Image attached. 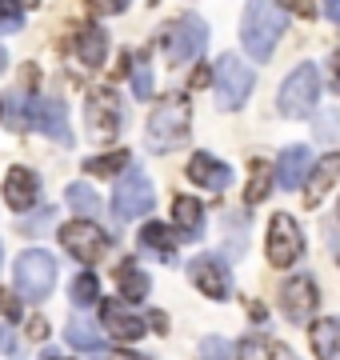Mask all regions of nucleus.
<instances>
[{
	"label": "nucleus",
	"instance_id": "2",
	"mask_svg": "<svg viewBox=\"0 0 340 360\" xmlns=\"http://www.w3.org/2000/svg\"><path fill=\"white\" fill-rule=\"evenodd\" d=\"M188 124H192L188 96L169 92V96L148 112V124H144L148 148H152V153H172V148H181V144L188 141Z\"/></svg>",
	"mask_w": 340,
	"mask_h": 360
},
{
	"label": "nucleus",
	"instance_id": "34",
	"mask_svg": "<svg viewBox=\"0 0 340 360\" xmlns=\"http://www.w3.org/2000/svg\"><path fill=\"white\" fill-rule=\"evenodd\" d=\"M132 0H92V8H96V13L100 16H112V13H124V8H129Z\"/></svg>",
	"mask_w": 340,
	"mask_h": 360
},
{
	"label": "nucleus",
	"instance_id": "40",
	"mask_svg": "<svg viewBox=\"0 0 340 360\" xmlns=\"http://www.w3.org/2000/svg\"><path fill=\"white\" fill-rule=\"evenodd\" d=\"M280 4H288V8H296V13L304 16V20L313 16V0H280Z\"/></svg>",
	"mask_w": 340,
	"mask_h": 360
},
{
	"label": "nucleus",
	"instance_id": "13",
	"mask_svg": "<svg viewBox=\"0 0 340 360\" xmlns=\"http://www.w3.org/2000/svg\"><path fill=\"white\" fill-rule=\"evenodd\" d=\"M32 124H37L44 136H53L56 144H72V129H68V112L60 96H44V101H32Z\"/></svg>",
	"mask_w": 340,
	"mask_h": 360
},
{
	"label": "nucleus",
	"instance_id": "12",
	"mask_svg": "<svg viewBox=\"0 0 340 360\" xmlns=\"http://www.w3.org/2000/svg\"><path fill=\"white\" fill-rule=\"evenodd\" d=\"M316 304H320V292H316V284L308 281V276L285 281V288H280V312H285L292 324H308Z\"/></svg>",
	"mask_w": 340,
	"mask_h": 360
},
{
	"label": "nucleus",
	"instance_id": "28",
	"mask_svg": "<svg viewBox=\"0 0 340 360\" xmlns=\"http://www.w3.org/2000/svg\"><path fill=\"white\" fill-rule=\"evenodd\" d=\"M236 352H240V356H292V348H288V345H276V340H264V336L244 340Z\"/></svg>",
	"mask_w": 340,
	"mask_h": 360
},
{
	"label": "nucleus",
	"instance_id": "27",
	"mask_svg": "<svg viewBox=\"0 0 340 360\" xmlns=\"http://www.w3.org/2000/svg\"><path fill=\"white\" fill-rule=\"evenodd\" d=\"M68 205L77 208L80 217H96L100 212V196L92 193L89 184H68Z\"/></svg>",
	"mask_w": 340,
	"mask_h": 360
},
{
	"label": "nucleus",
	"instance_id": "42",
	"mask_svg": "<svg viewBox=\"0 0 340 360\" xmlns=\"http://www.w3.org/2000/svg\"><path fill=\"white\" fill-rule=\"evenodd\" d=\"M332 89H336V96H340V52H332Z\"/></svg>",
	"mask_w": 340,
	"mask_h": 360
},
{
	"label": "nucleus",
	"instance_id": "32",
	"mask_svg": "<svg viewBox=\"0 0 340 360\" xmlns=\"http://www.w3.org/2000/svg\"><path fill=\"white\" fill-rule=\"evenodd\" d=\"M132 92H136L140 101L152 96V68L144 65V56H136V65H132Z\"/></svg>",
	"mask_w": 340,
	"mask_h": 360
},
{
	"label": "nucleus",
	"instance_id": "15",
	"mask_svg": "<svg viewBox=\"0 0 340 360\" xmlns=\"http://www.w3.org/2000/svg\"><path fill=\"white\" fill-rule=\"evenodd\" d=\"M100 324H105L108 336H117V340H140L144 336V321L136 312L120 309L117 300H105V304H100Z\"/></svg>",
	"mask_w": 340,
	"mask_h": 360
},
{
	"label": "nucleus",
	"instance_id": "19",
	"mask_svg": "<svg viewBox=\"0 0 340 360\" xmlns=\"http://www.w3.org/2000/svg\"><path fill=\"white\" fill-rule=\"evenodd\" d=\"M176 245H184L181 232L164 229V224H152V220H148V224L140 229V248H144V252H157L160 260H172Z\"/></svg>",
	"mask_w": 340,
	"mask_h": 360
},
{
	"label": "nucleus",
	"instance_id": "18",
	"mask_svg": "<svg viewBox=\"0 0 340 360\" xmlns=\"http://www.w3.org/2000/svg\"><path fill=\"white\" fill-rule=\"evenodd\" d=\"M172 220H176L181 240H200V232H204V208H200V200L176 196V200H172Z\"/></svg>",
	"mask_w": 340,
	"mask_h": 360
},
{
	"label": "nucleus",
	"instance_id": "33",
	"mask_svg": "<svg viewBox=\"0 0 340 360\" xmlns=\"http://www.w3.org/2000/svg\"><path fill=\"white\" fill-rule=\"evenodd\" d=\"M224 224H228V257H240V252H244V236L236 229V224H240V212H233Z\"/></svg>",
	"mask_w": 340,
	"mask_h": 360
},
{
	"label": "nucleus",
	"instance_id": "30",
	"mask_svg": "<svg viewBox=\"0 0 340 360\" xmlns=\"http://www.w3.org/2000/svg\"><path fill=\"white\" fill-rule=\"evenodd\" d=\"M100 300V284L92 272H80L77 281H72V304H96Z\"/></svg>",
	"mask_w": 340,
	"mask_h": 360
},
{
	"label": "nucleus",
	"instance_id": "43",
	"mask_svg": "<svg viewBox=\"0 0 340 360\" xmlns=\"http://www.w3.org/2000/svg\"><path fill=\"white\" fill-rule=\"evenodd\" d=\"M209 77H212L209 68H200V72H197V80H192V89H204V84H209Z\"/></svg>",
	"mask_w": 340,
	"mask_h": 360
},
{
	"label": "nucleus",
	"instance_id": "6",
	"mask_svg": "<svg viewBox=\"0 0 340 360\" xmlns=\"http://www.w3.org/2000/svg\"><path fill=\"white\" fill-rule=\"evenodd\" d=\"M204 44H209V25L200 16H181V20H172L164 28V56H169V65L197 60L204 52Z\"/></svg>",
	"mask_w": 340,
	"mask_h": 360
},
{
	"label": "nucleus",
	"instance_id": "5",
	"mask_svg": "<svg viewBox=\"0 0 340 360\" xmlns=\"http://www.w3.org/2000/svg\"><path fill=\"white\" fill-rule=\"evenodd\" d=\"M316 101H320V72H316V65H296L292 77L276 92V108L285 116H292V120L308 116L316 108Z\"/></svg>",
	"mask_w": 340,
	"mask_h": 360
},
{
	"label": "nucleus",
	"instance_id": "25",
	"mask_svg": "<svg viewBox=\"0 0 340 360\" xmlns=\"http://www.w3.org/2000/svg\"><path fill=\"white\" fill-rule=\"evenodd\" d=\"M4 120H8V129H13V132L32 129V101H28V84L8 96V116H4Z\"/></svg>",
	"mask_w": 340,
	"mask_h": 360
},
{
	"label": "nucleus",
	"instance_id": "24",
	"mask_svg": "<svg viewBox=\"0 0 340 360\" xmlns=\"http://www.w3.org/2000/svg\"><path fill=\"white\" fill-rule=\"evenodd\" d=\"M117 284H120V296H124V300H132V304L148 296V272H144L136 260H124V264H120Z\"/></svg>",
	"mask_w": 340,
	"mask_h": 360
},
{
	"label": "nucleus",
	"instance_id": "39",
	"mask_svg": "<svg viewBox=\"0 0 340 360\" xmlns=\"http://www.w3.org/2000/svg\"><path fill=\"white\" fill-rule=\"evenodd\" d=\"M28 336H32V340H44V336H48V324L40 321V316H32V321H28Z\"/></svg>",
	"mask_w": 340,
	"mask_h": 360
},
{
	"label": "nucleus",
	"instance_id": "7",
	"mask_svg": "<svg viewBox=\"0 0 340 360\" xmlns=\"http://www.w3.org/2000/svg\"><path fill=\"white\" fill-rule=\"evenodd\" d=\"M212 80H216V101H221L224 112H236L240 104L249 101V92H252V68L240 60V56H221L216 60V72H212Z\"/></svg>",
	"mask_w": 340,
	"mask_h": 360
},
{
	"label": "nucleus",
	"instance_id": "1",
	"mask_svg": "<svg viewBox=\"0 0 340 360\" xmlns=\"http://www.w3.org/2000/svg\"><path fill=\"white\" fill-rule=\"evenodd\" d=\"M288 16L280 13V4L273 0H249L244 4V20H240V44L252 60H268L276 49V40L285 37Z\"/></svg>",
	"mask_w": 340,
	"mask_h": 360
},
{
	"label": "nucleus",
	"instance_id": "44",
	"mask_svg": "<svg viewBox=\"0 0 340 360\" xmlns=\"http://www.w3.org/2000/svg\"><path fill=\"white\" fill-rule=\"evenodd\" d=\"M4 65H8V52L0 49V72H4Z\"/></svg>",
	"mask_w": 340,
	"mask_h": 360
},
{
	"label": "nucleus",
	"instance_id": "29",
	"mask_svg": "<svg viewBox=\"0 0 340 360\" xmlns=\"http://www.w3.org/2000/svg\"><path fill=\"white\" fill-rule=\"evenodd\" d=\"M124 165H129V153H105V156H96V160H89L84 172H89V176H112V172H120Z\"/></svg>",
	"mask_w": 340,
	"mask_h": 360
},
{
	"label": "nucleus",
	"instance_id": "36",
	"mask_svg": "<svg viewBox=\"0 0 340 360\" xmlns=\"http://www.w3.org/2000/svg\"><path fill=\"white\" fill-rule=\"evenodd\" d=\"M0 312H4L8 321H16V316H20V304H16V296H8L4 288H0Z\"/></svg>",
	"mask_w": 340,
	"mask_h": 360
},
{
	"label": "nucleus",
	"instance_id": "26",
	"mask_svg": "<svg viewBox=\"0 0 340 360\" xmlns=\"http://www.w3.org/2000/svg\"><path fill=\"white\" fill-rule=\"evenodd\" d=\"M40 0H0V28L4 32H16L25 25V13H32Z\"/></svg>",
	"mask_w": 340,
	"mask_h": 360
},
{
	"label": "nucleus",
	"instance_id": "20",
	"mask_svg": "<svg viewBox=\"0 0 340 360\" xmlns=\"http://www.w3.org/2000/svg\"><path fill=\"white\" fill-rule=\"evenodd\" d=\"M336 180H340V156H325V160L313 168V176H308V193H304V196H308V208L320 205L325 193L336 184Z\"/></svg>",
	"mask_w": 340,
	"mask_h": 360
},
{
	"label": "nucleus",
	"instance_id": "14",
	"mask_svg": "<svg viewBox=\"0 0 340 360\" xmlns=\"http://www.w3.org/2000/svg\"><path fill=\"white\" fill-rule=\"evenodd\" d=\"M188 180H192L197 188L224 193V188L233 184V168L224 165V160H216V156H209V153H197L192 160H188Z\"/></svg>",
	"mask_w": 340,
	"mask_h": 360
},
{
	"label": "nucleus",
	"instance_id": "4",
	"mask_svg": "<svg viewBox=\"0 0 340 360\" xmlns=\"http://www.w3.org/2000/svg\"><path fill=\"white\" fill-rule=\"evenodd\" d=\"M120 124H124V112H120V101L112 89H92L89 101H84V132H89L96 144H112L117 141Z\"/></svg>",
	"mask_w": 340,
	"mask_h": 360
},
{
	"label": "nucleus",
	"instance_id": "41",
	"mask_svg": "<svg viewBox=\"0 0 340 360\" xmlns=\"http://www.w3.org/2000/svg\"><path fill=\"white\" fill-rule=\"evenodd\" d=\"M325 13L332 25H340V0H325Z\"/></svg>",
	"mask_w": 340,
	"mask_h": 360
},
{
	"label": "nucleus",
	"instance_id": "11",
	"mask_svg": "<svg viewBox=\"0 0 340 360\" xmlns=\"http://www.w3.org/2000/svg\"><path fill=\"white\" fill-rule=\"evenodd\" d=\"M188 276H192V284H197L204 296H212V300H224V296L233 292V281H228L224 260L212 257V252H200V257L188 260Z\"/></svg>",
	"mask_w": 340,
	"mask_h": 360
},
{
	"label": "nucleus",
	"instance_id": "38",
	"mask_svg": "<svg viewBox=\"0 0 340 360\" xmlns=\"http://www.w3.org/2000/svg\"><path fill=\"white\" fill-rule=\"evenodd\" d=\"M8 352H16V336L13 328H0V356H8Z\"/></svg>",
	"mask_w": 340,
	"mask_h": 360
},
{
	"label": "nucleus",
	"instance_id": "17",
	"mask_svg": "<svg viewBox=\"0 0 340 360\" xmlns=\"http://www.w3.org/2000/svg\"><path fill=\"white\" fill-rule=\"evenodd\" d=\"M308 168H313V160H308V148L304 144H288L285 153H280V160H276V180H280V188H301L304 176H308Z\"/></svg>",
	"mask_w": 340,
	"mask_h": 360
},
{
	"label": "nucleus",
	"instance_id": "31",
	"mask_svg": "<svg viewBox=\"0 0 340 360\" xmlns=\"http://www.w3.org/2000/svg\"><path fill=\"white\" fill-rule=\"evenodd\" d=\"M273 172H268V165H256V176H252L249 193H244V205H261L264 196H268V188H273Z\"/></svg>",
	"mask_w": 340,
	"mask_h": 360
},
{
	"label": "nucleus",
	"instance_id": "10",
	"mask_svg": "<svg viewBox=\"0 0 340 360\" xmlns=\"http://www.w3.org/2000/svg\"><path fill=\"white\" fill-rule=\"evenodd\" d=\"M60 240H65V248L80 260V264H96V260L108 252V236H105V229L92 224V217H80V220H72V224H65V229H60Z\"/></svg>",
	"mask_w": 340,
	"mask_h": 360
},
{
	"label": "nucleus",
	"instance_id": "35",
	"mask_svg": "<svg viewBox=\"0 0 340 360\" xmlns=\"http://www.w3.org/2000/svg\"><path fill=\"white\" fill-rule=\"evenodd\" d=\"M200 352H204V356H233V348L224 345V340H216V336H212V340H204V345H200Z\"/></svg>",
	"mask_w": 340,
	"mask_h": 360
},
{
	"label": "nucleus",
	"instance_id": "3",
	"mask_svg": "<svg viewBox=\"0 0 340 360\" xmlns=\"http://www.w3.org/2000/svg\"><path fill=\"white\" fill-rule=\"evenodd\" d=\"M56 260L53 252H44V248H28V252H20L16 257V292H20V300H28V304H40V300H48V292L56 288Z\"/></svg>",
	"mask_w": 340,
	"mask_h": 360
},
{
	"label": "nucleus",
	"instance_id": "45",
	"mask_svg": "<svg viewBox=\"0 0 340 360\" xmlns=\"http://www.w3.org/2000/svg\"><path fill=\"white\" fill-rule=\"evenodd\" d=\"M0 260H4V248H0Z\"/></svg>",
	"mask_w": 340,
	"mask_h": 360
},
{
	"label": "nucleus",
	"instance_id": "8",
	"mask_svg": "<svg viewBox=\"0 0 340 360\" xmlns=\"http://www.w3.org/2000/svg\"><path fill=\"white\" fill-rule=\"evenodd\" d=\"M152 208V180L144 168H129L117 180V193H112V217L117 220H136Z\"/></svg>",
	"mask_w": 340,
	"mask_h": 360
},
{
	"label": "nucleus",
	"instance_id": "37",
	"mask_svg": "<svg viewBox=\"0 0 340 360\" xmlns=\"http://www.w3.org/2000/svg\"><path fill=\"white\" fill-rule=\"evenodd\" d=\"M332 129H336V112H325V116H320V124H316L320 141H332Z\"/></svg>",
	"mask_w": 340,
	"mask_h": 360
},
{
	"label": "nucleus",
	"instance_id": "22",
	"mask_svg": "<svg viewBox=\"0 0 340 360\" xmlns=\"http://www.w3.org/2000/svg\"><path fill=\"white\" fill-rule=\"evenodd\" d=\"M313 348L316 356L340 360V316H325V321L313 324Z\"/></svg>",
	"mask_w": 340,
	"mask_h": 360
},
{
	"label": "nucleus",
	"instance_id": "9",
	"mask_svg": "<svg viewBox=\"0 0 340 360\" xmlns=\"http://www.w3.org/2000/svg\"><path fill=\"white\" fill-rule=\"evenodd\" d=\"M301 257H304L301 224L288 217V212H276L273 224H268V260H273L276 269H292Z\"/></svg>",
	"mask_w": 340,
	"mask_h": 360
},
{
	"label": "nucleus",
	"instance_id": "46",
	"mask_svg": "<svg viewBox=\"0 0 340 360\" xmlns=\"http://www.w3.org/2000/svg\"><path fill=\"white\" fill-rule=\"evenodd\" d=\"M0 112H4V104H0Z\"/></svg>",
	"mask_w": 340,
	"mask_h": 360
},
{
	"label": "nucleus",
	"instance_id": "21",
	"mask_svg": "<svg viewBox=\"0 0 340 360\" xmlns=\"http://www.w3.org/2000/svg\"><path fill=\"white\" fill-rule=\"evenodd\" d=\"M68 345L77 348V352H108V345L100 340V333H96V324L89 321V316H72L68 321Z\"/></svg>",
	"mask_w": 340,
	"mask_h": 360
},
{
	"label": "nucleus",
	"instance_id": "23",
	"mask_svg": "<svg viewBox=\"0 0 340 360\" xmlns=\"http://www.w3.org/2000/svg\"><path fill=\"white\" fill-rule=\"evenodd\" d=\"M77 52H80V60H84L89 68H100V65H105V56H108L105 28H96V25L84 28V32H80V40H77Z\"/></svg>",
	"mask_w": 340,
	"mask_h": 360
},
{
	"label": "nucleus",
	"instance_id": "16",
	"mask_svg": "<svg viewBox=\"0 0 340 360\" xmlns=\"http://www.w3.org/2000/svg\"><path fill=\"white\" fill-rule=\"evenodd\" d=\"M40 196V180L28 172V168H13L8 176H4V200H8V208H16V212H28V208L37 205Z\"/></svg>",
	"mask_w": 340,
	"mask_h": 360
}]
</instances>
